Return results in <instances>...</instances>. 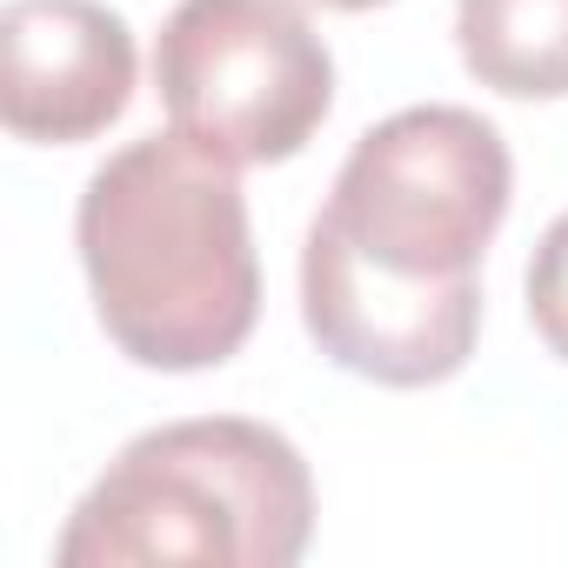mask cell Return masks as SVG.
Here are the masks:
<instances>
[{
    "mask_svg": "<svg viewBox=\"0 0 568 568\" xmlns=\"http://www.w3.org/2000/svg\"><path fill=\"white\" fill-rule=\"evenodd\" d=\"M74 247L108 342L141 368L201 375L254 335L261 267L241 181L174 128L88 174Z\"/></svg>",
    "mask_w": 568,
    "mask_h": 568,
    "instance_id": "6da1fadb",
    "label": "cell"
},
{
    "mask_svg": "<svg viewBox=\"0 0 568 568\" xmlns=\"http://www.w3.org/2000/svg\"><path fill=\"white\" fill-rule=\"evenodd\" d=\"M315 535L302 448L247 415H201L134 435L68 515L61 568H295Z\"/></svg>",
    "mask_w": 568,
    "mask_h": 568,
    "instance_id": "7a4b0ae2",
    "label": "cell"
},
{
    "mask_svg": "<svg viewBox=\"0 0 568 568\" xmlns=\"http://www.w3.org/2000/svg\"><path fill=\"white\" fill-rule=\"evenodd\" d=\"M508 141L468 108H402L355 141L322 221L382 274L475 281L508 221Z\"/></svg>",
    "mask_w": 568,
    "mask_h": 568,
    "instance_id": "3957f363",
    "label": "cell"
},
{
    "mask_svg": "<svg viewBox=\"0 0 568 568\" xmlns=\"http://www.w3.org/2000/svg\"><path fill=\"white\" fill-rule=\"evenodd\" d=\"M168 128L227 168L295 161L328 108L335 61L295 0H181L154 41Z\"/></svg>",
    "mask_w": 568,
    "mask_h": 568,
    "instance_id": "277c9868",
    "label": "cell"
},
{
    "mask_svg": "<svg viewBox=\"0 0 568 568\" xmlns=\"http://www.w3.org/2000/svg\"><path fill=\"white\" fill-rule=\"evenodd\" d=\"M302 322L335 368L382 388H435L475 355L481 281L382 274L315 214L302 247Z\"/></svg>",
    "mask_w": 568,
    "mask_h": 568,
    "instance_id": "5b68a950",
    "label": "cell"
},
{
    "mask_svg": "<svg viewBox=\"0 0 568 568\" xmlns=\"http://www.w3.org/2000/svg\"><path fill=\"white\" fill-rule=\"evenodd\" d=\"M134 101V34L101 0H8L0 14V121L14 141L74 148Z\"/></svg>",
    "mask_w": 568,
    "mask_h": 568,
    "instance_id": "8992f818",
    "label": "cell"
},
{
    "mask_svg": "<svg viewBox=\"0 0 568 568\" xmlns=\"http://www.w3.org/2000/svg\"><path fill=\"white\" fill-rule=\"evenodd\" d=\"M462 68L508 101L568 94V0H455Z\"/></svg>",
    "mask_w": 568,
    "mask_h": 568,
    "instance_id": "52a82bcc",
    "label": "cell"
},
{
    "mask_svg": "<svg viewBox=\"0 0 568 568\" xmlns=\"http://www.w3.org/2000/svg\"><path fill=\"white\" fill-rule=\"evenodd\" d=\"M528 322L548 342V355L568 362V214H555L548 234L535 241V261H528Z\"/></svg>",
    "mask_w": 568,
    "mask_h": 568,
    "instance_id": "ba28073f",
    "label": "cell"
},
{
    "mask_svg": "<svg viewBox=\"0 0 568 568\" xmlns=\"http://www.w3.org/2000/svg\"><path fill=\"white\" fill-rule=\"evenodd\" d=\"M315 8H335V14H368V8H388V0H315Z\"/></svg>",
    "mask_w": 568,
    "mask_h": 568,
    "instance_id": "9c48e42d",
    "label": "cell"
}]
</instances>
